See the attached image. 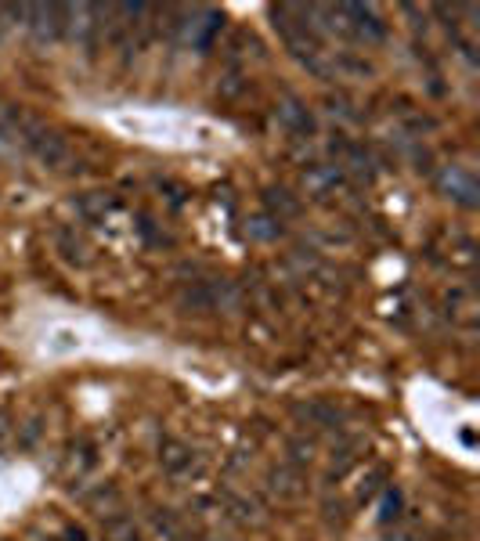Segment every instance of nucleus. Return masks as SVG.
<instances>
[{"instance_id":"nucleus-1","label":"nucleus","mask_w":480,"mask_h":541,"mask_svg":"<svg viewBox=\"0 0 480 541\" xmlns=\"http://www.w3.org/2000/svg\"><path fill=\"white\" fill-rule=\"evenodd\" d=\"M224 26V15L213 8H192V11H177V22H174V33L177 40L185 47H192V51H210L213 40H217V33H221Z\"/></svg>"},{"instance_id":"nucleus-2","label":"nucleus","mask_w":480,"mask_h":541,"mask_svg":"<svg viewBox=\"0 0 480 541\" xmlns=\"http://www.w3.org/2000/svg\"><path fill=\"white\" fill-rule=\"evenodd\" d=\"M22 141H26L29 152H33L44 166H51V170H65V166L73 163V152H69L62 134L40 127V123H33V120L22 123Z\"/></svg>"},{"instance_id":"nucleus-3","label":"nucleus","mask_w":480,"mask_h":541,"mask_svg":"<svg viewBox=\"0 0 480 541\" xmlns=\"http://www.w3.org/2000/svg\"><path fill=\"white\" fill-rule=\"evenodd\" d=\"M434 184L444 199L459 202L462 210H477L480 206V184L473 181V174L462 170V166H441L434 174Z\"/></svg>"},{"instance_id":"nucleus-4","label":"nucleus","mask_w":480,"mask_h":541,"mask_svg":"<svg viewBox=\"0 0 480 541\" xmlns=\"http://www.w3.org/2000/svg\"><path fill=\"white\" fill-rule=\"evenodd\" d=\"M102 15L94 4H62V33L73 44L94 47L98 44V33H102Z\"/></svg>"},{"instance_id":"nucleus-5","label":"nucleus","mask_w":480,"mask_h":541,"mask_svg":"<svg viewBox=\"0 0 480 541\" xmlns=\"http://www.w3.org/2000/svg\"><path fill=\"white\" fill-rule=\"evenodd\" d=\"M29 33L47 44V40H58L62 37V4H26V22Z\"/></svg>"},{"instance_id":"nucleus-6","label":"nucleus","mask_w":480,"mask_h":541,"mask_svg":"<svg viewBox=\"0 0 480 541\" xmlns=\"http://www.w3.org/2000/svg\"><path fill=\"white\" fill-rule=\"evenodd\" d=\"M275 116H278V123L289 130V134H296V138H311L314 130H318V127H314L311 109H307L300 98H293V94H282V98H278Z\"/></svg>"},{"instance_id":"nucleus-7","label":"nucleus","mask_w":480,"mask_h":541,"mask_svg":"<svg viewBox=\"0 0 480 541\" xmlns=\"http://www.w3.org/2000/svg\"><path fill=\"white\" fill-rule=\"evenodd\" d=\"M333 156H336V166H340L343 174H358V177H372V156H369V148L358 145V141H333Z\"/></svg>"},{"instance_id":"nucleus-8","label":"nucleus","mask_w":480,"mask_h":541,"mask_svg":"<svg viewBox=\"0 0 480 541\" xmlns=\"http://www.w3.org/2000/svg\"><path fill=\"white\" fill-rule=\"evenodd\" d=\"M192 462H195V451L188 448L185 441L167 437V441L159 444V466L167 469L170 477H185V473H192Z\"/></svg>"},{"instance_id":"nucleus-9","label":"nucleus","mask_w":480,"mask_h":541,"mask_svg":"<svg viewBox=\"0 0 480 541\" xmlns=\"http://www.w3.org/2000/svg\"><path fill=\"white\" fill-rule=\"evenodd\" d=\"M221 505H224V513H228L231 520L253 523V527H257V523H264V505H260L253 495H242V491H224Z\"/></svg>"},{"instance_id":"nucleus-10","label":"nucleus","mask_w":480,"mask_h":541,"mask_svg":"<svg viewBox=\"0 0 480 541\" xmlns=\"http://www.w3.org/2000/svg\"><path fill=\"white\" fill-rule=\"evenodd\" d=\"M304 188L314 199H325L336 188H343V170L340 166H311V170H304Z\"/></svg>"},{"instance_id":"nucleus-11","label":"nucleus","mask_w":480,"mask_h":541,"mask_svg":"<svg viewBox=\"0 0 480 541\" xmlns=\"http://www.w3.org/2000/svg\"><path fill=\"white\" fill-rule=\"evenodd\" d=\"M268 487L278 498H300L304 495V473L296 466H271L268 469Z\"/></svg>"},{"instance_id":"nucleus-12","label":"nucleus","mask_w":480,"mask_h":541,"mask_svg":"<svg viewBox=\"0 0 480 541\" xmlns=\"http://www.w3.org/2000/svg\"><path fill=\"white\" fill-rule=\"evenodd\" d=\"M181 307L192 314H213L210 282H195V285H188V289H181Z\"/></svg>"},{"instance_id":"nucleus-13","label":"nucleus","mask_w":480,"mask_h":541,"mask_svg":"<svg viewBox=\"0 0 480 541\" xmlns=\"http://www.w3.org/2000/svg\"><path fill=\"white\" fill-rule=\"evenodd\" d=\"M264 202H268V210H271L275 221H282V217H296V213H300V199L289 195L286 188H268V192H264Z\"/></svg>"},{"instance_id":"nucleus-14","label":"nucleus","mask_w":480,"mask_h":541,"mask_svg":"<svg viewBox=\"0 0 480 541\" xmlns=\"http://www.w3.org/2000/svg\"><path fill=\"white\" fill-rule=\"evenodd\" d=\"M296 415L307 422H318V426H336L343 419V412L336 404H325V401H314V404H296Z\"/></svg>"},{"instance_id":"nucleus-15","label":"nucleus","mask_w":480,"mask_h":541,"mask_svg":"<svg viewBox=\"0 0 480 541\" xmlns=\"http://www.w3.org/2000/svg\"><path fill=\"white\" fill-rule=\"evenodd\" d=\"M105 538L109 541H141V531L134 527V520L130 516H109L105 520Z\"/></svg>"},{"instance_id":"nucleus-16","label":"nucleus","mask_w":480,"mask_h":541,"mask_svg":"<svg viewBox=\"0 0 480 541\" xmlns=\"http://www.w3.org/2000/svg\"><path fill=\"white\" fill-rule=\"evenodd\" d=\"M286 451H289V466H296V469L311 466V459H314V444L311 441H304V437H293V441L286 444Z\"/></svg>"},{"instance_id":"nucleus-17","label":"nucleus","mask_w":480,"mask_h":541,"mask_svg":"<svg viewBox=\"0 0 480 541\" xmlns=\"http://www.w3.org/2000/svg\"><path fill=\"white\" fill-rule=\"evenodd\" d=\"M397 516H401V495H397L394 487H387V491H383V513H379V520L394 523Z\"/></svg>"},{"instance_id":"nucleus-18","label":"nucleus","mask_w":480,"mask_h":541,"mask_svg":"<svg viewBox=\"0 0 480 541\" xmlns=\"http://www.w3.org/2000/svg\"><path fill=\"white\" fill-rule=\"evenodd\" d=\"M250 231L257 239H275V235H282V221H275V217H260V221H253Z\"/></svg>"}]
</instances>
